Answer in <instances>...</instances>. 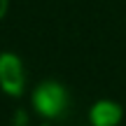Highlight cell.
Wrapping results in <instances>:
<instances>
[{"label": "cell", "instance_id": "cell-1", "mask_svg": "<svg viewBox=\"0 0 126 126\" xmlns=\"http://www.w3.org/2000/svg\"><path fill=\"white\" fill-rule=\"evenodd\" d=\"M33 100H35L37 112H42L45 117H61V114L65 112V108H68L65 89H63L61 84H54V82L42 84L40 89L35 91Z\"/></svg>", "mask_w": 126, "mask_h": 126}, {"label": "cell", "instance_id": "cell-2", "mask_svg": "<svg viewBox=\"0 0 126 126\" xmlns=\"http://www.w3.org/2000/svg\"><path fill=\"white\" fill-rule=\"evenodd\" d=\"M0 86L12 96H19L23 91V68L14 54L0 56Z\"/></svg>", "mask_w": 126, "mask_h": 126}, {"label": "cell", "instance_id": "cell-3", "mask_svg": "<svg viewBox=\"0 0 126 126\" xmlns=\"http://www.w3.org/2000/svg\"><path fill=\"white\" fill-rule=\"evenodd\" d=\"M119 119H122V108L117 103H110V100H100L91 110L94 126H114L119 124Z\"/></svg>", "mask_w": 126, "mask_h": 126}, {"label": "cell", "instance_id": "cell-4", "mask_svg": "<svg viewBox=\"0 0 126 126\" xmlns=\"http://www.w3.org/2000/svg\"><path fill=\"white\" fill-rule=\"evenodd\" d=\"M5 12H7V0H0V19L5 16Z\"/></svg>", "mask_w": 126, "mask_h": 126}]
</instances>
